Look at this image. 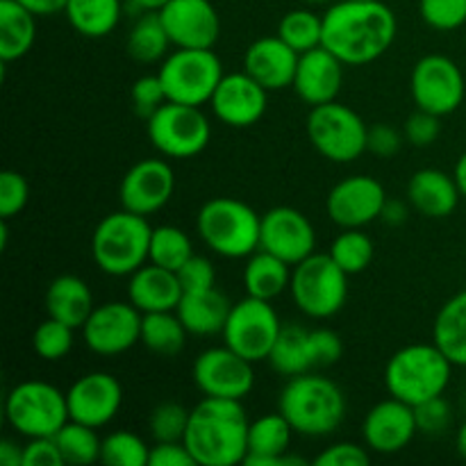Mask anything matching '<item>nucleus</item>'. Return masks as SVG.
<instances>
[{
    "label": "nucleus",
    "mask_w": 466,
    "mask_h": 466,
    "mask_svg": "<svg viewBox=\"0 0 466 466\" xmlns=\"http://www.w3.org/2000/svg\"><path fill=\"white\" fill-rule=\"evenodd\" d=\"M55 441H57L64 464L86 466L100 462V444H103V440L96 435V428L68 419L66 426L55 435Z\"/></svg>",
    "instance_id": "nucleus-37"
},
{
    "label": "nucleus",
    "mask_w": 466,
    "mask_h": 466,
    "mask_svg": "<svg viewBox=\"0 0 466 466\" xmlns=\"http://www.w3.org/2000/svg\"><path fill=\"white\" fill-rule=\"evenodd\" d=\"M121 0H68L64 7L68 25L86 39H103L121 21Z\"/></svg>",
    "instance_id": "nucleus-34"
},
{
    "label": "nucleus",
    "mask_w": 466,
    "mask_h": 466,
    "mask_svg": "<svg viewBox=\"0 0 466 466\" xmlns=\"http://www.w3.org/2000/svg\"><path fill=\"white\" fill-rule=\"evenodd\" d=\"M419 14L432 30H458L466 23V0H419Z\"/></svg>",
    "instance_id": "nucleus-44"
},
{
    "label": "nucleus",
    "mask_w": 466,
    "mask_h": 466,
    "mask_svg": "<svg viewBox=\"0 0 466 466\" xmlns=\"http://www.w3.org/2000/svg\"><path fill=\"white\" fill-rule=\"evenodd\" d=\"M328 255L344 268L349 276H358L371 264L373 259V241L362 228H344L339 235L332 239Z\"/></svg>",
    "instance_id": "nucleus-40"
},
{
    "label": "nucleus",
    "mask_w": 466,
    "mask_h": 466,
    "mask_svg": "<svg viewBox=\"0 0 466 466\" xmlns=\"http://www.w3.org/2000/svg\"><path fill=\"white\" fill-rule=\"evenodd\" d=\"M291 299L309 319H330L349 299V273L328 253H312L291 268Z\"/></svg>",
    "instance_id": "nucleus-8"
},
{
    "label": "nucleus",
    "mask_w": 466,
    "mask_h": 466,
    "mask_svg": "<svg viewBox=\"0 0 466 466\" xmlns=\"http://www.w3.org/2000/svg\"><path fill=\"white\" fill-rule=\"evenodd\" d=\"M296 431L287 421L285 414L278 412L262 414L248 426V455L246 466H291L305 464L303 458L287 455Z\"/></svg>",
    "instance_id": "nucleus-25"
},
{
    "label": "nucleus",
    "mask_w": 466,
    "mask_h": 466,
    "mask_svg": "<svg viewBox=\"0 0 466 466\" xmlns=\"http://www.w3.org/2000/svg\"><path fill=\"white\" fill-rule=\"evenodd\" d=\"M146 132L155 150L171 159L196 157L212 139V126L203 109L171 100L146 118Z\"/></svg>",
    "instance_id": "nucleus-11"
},
{
    "label": "nucleus",
    "mask_w": 466,
    "mask_h": 466,
    "mask_svg": "<svg viewBox=\"0 0 466 466\" xmlns=\"http://www.w3.org/2000/svg\"><path fill=\"white\" fill-rule=\"evenodd\" d=\"M344 66L346 64L337 55L319 46L300 55L291 86L296 96L309 107L326 105L339 96L341 85H344Z\"/></svg>",
    "instance_id": "nucleus-23"
},
{
    "label": "nucleus",
    "mask_w": 466,
    "mask_h": 466,
    "mask_svg": "<svg viewBox=\"0 0 466 466\" xmlns=\"http://www.w3.org/2000/svg\"><path fill=\"white\" fill-rule=\"evenodd\" d=\"M150 446L130 431H116L103 437L100 462L107 466H148Z\"/></svg>",
    "instance_id": "nucleus-41"
},
{
    "label": "nucleus",
    "mask_w": 466,
    "mask_h": 466,
    "mask_svg": "<svg viewBox=\"0 0 466 466\" xmlns=\"http://www.w3.org/2000/svg\"><path fill=\"white\" fill-rule=\"evenodd\" d=\"M291 268L287 262H282L276 255L258 248L248 258L244 268V287L246 294L255 299L271 300L278 299L285 289H289Z\"/></svg>",
    "instance_id": "nucleus-33"
},
{
    "label": "nucleus",
    "mask_w": 466,
    "mask_h": 466,
    "mask_svg": "<svg viewBox=\"0 0 466 466\" xmlns=\"http://www.w3.org/2000/svg\"><path fill=\"white\" fill-rule=\"evenodd\" d=\"M18 3L25 5L36 16H53V14L64 12L68 0H18Z\"/></svg>",
    "instance_id": "nucleus-55"
},
{
    "label": "nucleus",
    "mask_w": 466,
    "mask_h": 466,
    "mask_svg": "<svg viewBox=\"0 0 466 466\" xmlns=\"http://www.w3.org/2000/svg\"><path fill=\"white\" fill-rule=\"evenodd\" d=\"M364 446L355 441H337L314 458V466H369L371 455Z\"/></svg>",
    "instance_id": "nucleus-50"
},
{
    "label": "nucleus",
    "mask_w": 466,
    "mask_h": 466,
    "mask_svg": "<svg viewBox=\"0 0 466 466\" xmlns=\"http://www.w3.org/2000/svg\"><path fill=\"white\" fill-rule=\"evenodd\" d=\"M248 426L241 400L203 396L191 408L185 444L194 455L196 466L244 464L248 455Z\"/></svg>",
    "instance_id": "nucleus-2"
},
{
    "label": "nucleus",
    "mask_w": 466,
    "mask_h": 466,
    "mask_svg": "<svg viewBox=\"0 0 466 466\" xmlns=\"http://www.w3.org/2000/svg\"><path fill=\"white\" fill-rule=\"evenodd\" d=\"M185 323L180 321L177 312H150L144 314L141 321V344L155 355L173 358L180 353L187 344Z\"/></svg>",
    "instance_id": "nucleus-36"
},
{
    "label": "nucleus",
    "mask_w": 466,
    "mask_h": 466,
    "mask_svg": "<svg viewBox=\"0 0 466 466\" xmlns=\"http://www.w3.org/2000/svg\"><path fill=\"white\" fill-rule=\"evenodd\" d=\"M432 341L455 367L466 369V289L451 296L432 323Z\"/></svg>",
    "instance_id": "nucleus-31"
},
{
    "label": "nucleus",
    "mask_w": 466,
    "mask_h": 466,
    "mask_svg": "<svg viewBox=\"0 0 466 466\" xmlns=\"http://www.w3.org/2000/svg\"><path fill=\"white\" fill-rule=\"evenodd\" d=\"M130 96H132V105H135L137 114H139L144 121L150 116V114L157 112V109L168 100L167 91H164V85H162V80H159L157 73H153V76L137 77L135 85H132Z\"/></svg>",
    "instance_id": "nucleus-47"
},
{
    "label": "nucleus",
    "mask_w": 466,
    "mask_h": 466,
    "mask_svg": "<svg viewBox=\"0 0 466 466\" xmlns=\"http://www.w3.org/2000/svg\"><path fill=\"white\" fill-rule=\"evenodd\" d=\"M405 135H400L396 127L387 126V123H376L369 127V141H367V153H373L380 159H390L403 148Z\"/></svg>",
    "instance_id": "nucleus-51"
},
{
    "label": "nucleus",
    "mask_w": 466,
    "mask_h": 466,
    "mask_svg": "<svg viewBox=\"0 0 466 466\" xmlns=\"http://www.w3.org/2000/svg\"><path fill=\"white\" fill-rule=\"evenodd\" d=\"M408 214H410L408 205L400 203V200L387 198L385 208H382L380 218L387 223V226H400V223L408 221Z\"/></svg>",
    "instance_id": "nucleus-56"
},
{
    "label": "nucleus",
    "mask_w": 466,
    "mask_h": 466,
    "mask_svg": "<svg viewBox=\"0 0 466 466\" xmlns=\"http://www.w3.org/2000/svg\"><path fill=\"white\" fill-rule=\"evenodd\" d=\"M278 410L287 417L296 435L328 437L346 417V394L335 380L317 373L287 378Z\"/></svg>",
    "instance_id": "nucleus-3"
},
{
    "label": "nucleus",
    "mask_w": 466,
    "mask_h": 466,
    "mask_svg": "<svg viewBox=\"0 0 466 466\" xmlns=\"http://www.w3.org/2000/svg\"><path fill=\"white\" fill-rule=\"evenodd\" d=\"M387 203L385 187L373 176H349L337 182L326 200L328 217L344 228H364L380 218Z\"/></svg>",
    "instance_id": "nucleus-18"
},
{
    "label": "nucleus",
    "mask_w": 466,
    "mask_h": 466,
    "mask_svg": "<svg viewBox=\"0 0 466 466\" xmlns=\"http://www.w3.org/2000/svg\"><path fill=\"white\" fill-rule=\"evenodd\" d=\"M27 198H30V185L25 176L18 171H3L0 173V218L18 217L25 209Z\"/></svg>",
    "instance_id": "nucleus-45"
},
{
    "label": "nucleus",
    "mask_w": 466,
    "mask_h": 466,
    "mask_svg": "<svg viewBox=\"0 0 466 466\" xmlns=\"http://www.w3.org/2000/svg\"><path fill=\"white\" fill-rule=\"evenodd\" d=\"M23 466H66L55 437H35L23 446Z\"/></svg>",
    "instance_id": "nucleus-53"
},
{
    "label": "nucleus",
    "mask_w": 466,
    "mask_h": 466,
    "mask_svg": "<svg viewBox=\"0 0 466 466\" xmlns=\"http://www.w3.org/2000/svg\"><path fill=\"white\" fill-rule=\"evenodd\" d=\"M73 344H76V328L68 323L57 321V319L48 317L36 326L35 335H32V349L46 362H59L71 353Z\"/></svg>",
    "instance_id": "nucleus-42"
},
{
    "label": "nucleus",
    "mask_w": 466,
    "mask_h": 466,
    "mask_svg": "<svg viewBox=\"0 0 466 466\" xmlns=\"http://www.w3.org/2000/svg\"><path fill=\"white\" fill-rule=\"evenodd\" d=\"M405 141L417 148H426V146H432L441 135V116L437 114L426 112V109H417L408 116L403 127Z\"/></svg>",
    "instance_id": "nucleus-48"
},
{
    "label": "nucleus",
    "mask_w": 466,
    "mask_h": 466,
    "mask_svg": "<svg viewBox=\"0 0 466 466\" xmlns=\"http://www.w3.org/2000/svg\"><path fill=\"white\" fill-rule=\"evenodd\" d=\"M414 417H417L419 432L428 437L444 435L453 421V412H451V405L444 396H435V399L414 405Z\"/></svg>",
    "instance_id": "nucleus-46"
},
{
    "label": "nucleus",
    "mask_w": 466,
    "mask_h": 466,
    "mask_svg": "<svg viewBox=\"0 0 466 466\" xmlns=\"http://www.w3.org/2000/svg\"><path fill=\"white\" fill-rule=\"evenodd\" d=\"M455 449H458L460 458L466 460V421L460 426L458 437H455Z\"/></svg>",
    "instance_id": "nucleus-60"
},
{
    "label": "nucleus",
    "mask_w": 466,
    "mask_h": 466,
    "mask_svg": "<svg viewBox=\"0 0 466 466\" xmlns=\"http://www.w3.org/2000/svg\"><path fill=\"white\" fill-rule=\"evenodd\" d=\"M312 350L317 367H332L344 355V341L330 328H317L312 330Z\"/></svg>",
    "instance_id": "nucleus-52"
},
{
    "label": "nucleus",
    "mask_w": 466,
    "mask_h": 466,
    "mask_svg": "<svg viewBox=\"0 0 466 466\" xmlns=\"http://www.w3.org/2000/svg\"><path fill=\"white\" fill-rule=\"evenodd\" d=\"M189 417L191 410H187L185 405L173 403V400L159 403L148 419L150 437L155 441H185Z\"/></svg>",
    "instance_id": "nucleus-43"
},
{
    "label": "nucleus",
    "mask_w": 466,
    "mask_h": 466,
    "mask_svg": "<svg viewBox=\"0 0 466 466\" xmlns=\"http://www.w3.org/2000/svg\"><path fill=\"white\" fill-rule=\"evenodd\" d=\"M130 3L141 12H159L168 0H130Z\"/></svg>",
    "instance_id": "nucleus-59"
},
{
    "label": "nucleus",
    "mask_w": 466,
    "mask_h": 466,
    "mask_svg": "<svg viewBox=\"0 0 466 466\" xmlns=\"http://www.w3.org/2000/svg\"><path fill=\"white\" fill-rule=\"evenodd\" d=\"M399 21L382 0H341L323 14V48L346 66H364L391 48Z\"/></svg>",
    "instance_id": "nucleus-1"
},
{
    "label": "nucleus",
    "mask_w": 466,
    "mask_h": 466,
    "mask_svg": "<svg viewBox=\"0 0 466 466\" xmlns=\"http://www.w3.org/2000/svg\"><path fill=\"white\" fill-rule=\"evenodd\" d=\"M148 217L127 212H112L96 226L91 235V258L96 267L112 278H130L148 262L150 253Z\"/></svg>",
    "instance_id": "nucleus-5"
},
{
    "label": "nucleus",
    "mask_w": 466,
    "mask_h": 466,
    "mask_svg": "<svg viewBox=\"0 0 466 466\" xmlns=\"http://www.w3.org/2000/svg\"><path fill=\"white\" fill-rule=\"evenodd\" d=\"M36 14L18 0H0V59L3 64L25 57L36 41Z\"/></svg>",
    "instance_id": "nucleus-30"
},
{
    "label": "nucleus",
    "mask_w": 466,
    "mask_h": 466,
    "mask_svg": "<svg viewBox=\"0 0 466 466\" xmlns=\"http://www.w3.org/2000/svg\"><path fill=\"white\" fill-rule=\"evenodd\" d=\"M196 230L203 244L218 258H250L259 248L262 217H258L244 200L218 196L198 209Z\"/></svg>",
    "instance_id": "nucleus-6"
},
{
    "label": "nucleus",
    "mask_w": 466,
    "mask_h": 466,
    "mask_svg": "<svg viewBox=\"0 0 466 466\" xmlns=\"http://www.w3.org/2000/svg\"><path fill=\"white\" fill-rule=\"evenodd\" d=\"M267 362L271 364L273 371L285 378L312 371L317 367L312 350V330L303 326H282L280 337H278Z\"/></svg>",
    "instance_id": "nucleus-32"
},
{
    "label": "nucleus",
    "mask_w": 466,
    "mask_h": 466,
    "mask_svg": "<svg viewBox=\"0 0 466 466\" xmlns=\"http://www.w3.org/2000/svg\"><path fill=\"white\" fill-rule=\"evenodd\" d=\"M259 248L280 258L289 267H296L317 253V230L300 209L280 205L262 217Z\"/></svg>",
    "instance_id": "nucleus-17"
},
{
    "label": "nucleus",
    "mask_w": 466,
    "mask_h": 466,
    "mask_svg": "<svg viewBox=\"0 0 466 466\" xmlns=\"http://www.w3.org/2000/svg\"><path fill=\"white\" fill-rule=\"evenodd\" d=\"M66 391L44 380H25L5 399V421L25 440L55 437L68 421Z\"/></svg>",
    "instance_id": "nucleus-7"
},
{
    "label": "nucleus",
    "mask_w": 466,
    "mask_h": 466,
    "mask_svg": "<svg viewBox=\"0 0 466 466\" xmlns=\"http://www.w3.org/2000/svg\"><path fill=\"white\" fill-rule=\"evenodd\" d=\"M410 94L417 109L449 116L464 103L466 82L458 64L446 55H426L410 73Z\"/></svg>",
    "instance_id": "nucleus-13"
},
{
    "label": "nucleus",
    "mask_w": 466,
    "mask_h": 466,
    "mask_svg": "<svg viewBox=\"0 0 466 466\" xmlns=\"http://www.w3.org/2000/svg\"><path fill=\"white\" fill-rule=\"evenodd\" d=\"M453 177H455V182H458L460 194H462V198H466V150H464L462 155H460L458 162H455Z\"/></svg>",
    "instance_id": "nucleus-58"
},
{
    "label": "nucleus",
    "mask_w": 466,
    "mask_h": 466,
    "mask_svg": "<svg viewBox=\"0 0 466 466\" xmlns=\"http://www.w3.org/2000/svg\"><path fill=\"white\" fill-rule=\"evenodd\" d=\"M232 303L217 287L200 291H185L176 312L187 332L196 337H212L223 332Z\"/></svg>",
    "instance_id": "nucleus-28"
},
{
    "label": "nucleus",
    "mask_w": 466,
    "mask_h": 466,
    "mask_svg": "<svg viewBox=\"0 0 466 466\" xmlns=\"http://www.w3.org/2000/svg\"><path fill=\"white\" fill-rule=\"evenodd\" d=\"M282 323L271 300L246 294L244 300L232 303L230 317L223 328V344L250 362H264L271 355Z\"/></svg>",
    "instance_id": "nucleus-12"
},
{
    "label": "nucleus",
    "mask_w": 466,
    "mask_h": 466,
    "mask_svg": "<svg viewBox=\"0 0 466 466\" xmlns=\"http://www.w3.org/2000/svg\"><path fill=\"white\" fill-rule=\"evenodd\" d=\"M278 36L299 55L323 46V16L309 9H291L278 23Z\"/></svg>",
    "instance_id": "nucleus-38"
},
{
    "label": "nucleus",
    "mask_w": 466,
    "mask_h": 466,
    "mask_svg": "<svg viewBox=\"0 0 466 466\" xmlns=\"http://www.w3.org/2000/svg\"><path fill=\"white\" fill-rule=\"evenodd\" d=\"M157 76L171 103L203 107L226 73L214 48H176L162 59Z\"/></svg>",
    "instance_id": "nucleus-9"
},
{
    "label": "nucleus",
    "mask_w": 466,
    "mask_h": 466,
    "mask_svg": "<svg viewBox=\"0 0 466 466\" xmlns=\"http://www.w3.org/2000/svg\"><path fill=\"white\" fill-rule=\"evenodd\" d=\"M141 321L144 314L130 300H109L96 305L85 326L80 328L82 341L100 358H116L141 344Z\"/></svg>",
    "instance_id": "nucleus-14"
},
{
    "label": "nucleus",
    "mask_w": 466,
    "mask_h": 466,
    "mask_svg": "<svg viewBox=\"0 0 466 466\" xmlns=\"http://www.w3.org/2000/svg\"><path fill=\"white\" fill-rule=\"evenodd\" d=\"M148 466H196V460L185 441H155Z\"/></svg>",
    "instance_id": "nucleus-54"
},
{
    "label": "nucleus",
    "mask_w": 466,
    "mask_h": 466,
    "mask_svg": "<svg viewBox=\"0 0 466 466\" xmlns=\"http://www.w3.org/2000/svg\"><path fill=\"white\" fill-rule=\"evenodd\" d=\"M303 3H308V5H326V3H330V0H303Z\"/></svg>",
    "instance_id": "nucleus-61"
},
{
    "label": "nucleus",
    "mask_w": 466,
    "mask_h": 466,
    "mask_svg": "<svg viewBox=\"0 0 466 466\" xmlns=\"http://www.w3.org/2000/svg\"><path fill=\"white\" fill-rule=\"evenodd\" d=\"M159 18L176 48H214L221 36V18L212 0H168Z\"/></svg>",
    "instance_id": "nucleus-20"
},
{
    "label": "nucleus",
    "mask_w": 466,
    "mask_h": 466,
    "mask_svg": "<svg viewBox=\"0 0 466 466\" xmlns=\"http://www.w3.org/2000/svg\"><path fill=\"white\" fill-rule=\"evenodd\" d=\"M191 378L198 391L209 399L244 400L255 387L253 362L230 346H214L194 360Z\"/></svg>",
    "instance_id": "nucleus-15"
},
{
    "label": "nucleus",
    "mask_w": 466,
    "mask_h": 466,
    "mask_svg": "<svg viewBox=\"0 0 466 466\" xmlns=\"http://www.w3.org/2000/svg\"><path fill=\"white\" fill-rule=\"evenodd\" d=\"M182 294L185 289L177 273L153 262H146L144 267L137 268L127 280V300L141 314L176 312Z\"/></svg>",
    "instance_id": "nucleus-26"
},
{
    "label": "nucleus",
    "mask_w": 466,
    "mask_h": 466,
    "mask_svg": "<svg viewBox=\"0 0 466 466\" xmlns=\"http://www.w3.org/2000/svg\"><path fill=\"white\" fill-rule=\"evenodd\" d=\"M44 303L48 317L68 323L76 330L85 326V321L96 308L89 285L82 278L71 276V273L55 278L50 282L48 289H46Z\"/></svg>",
    "instance_id": "nucleus-29"
},
{
    "label": "nucleus",
    "mask_w": 466,
    "mask_h": 466,
    "mask_svg": "<svg viewBox=\"0 0 466 466\" xmlns=\"http://www.w3.org/2000/svg\"><path fill=\"white\" fill-rule=\"evenodd\" d=\"M308 137L319 155L335 164H349L367 153L369 126L349 105L330 100L309 107Z\"/></svg>",
    "instance_id": "nucleus-10"
},
{
    "label": "nucleus",
    "mask_w": 466,
    "mask_h": 466,
    "mask_svg": "<svg viewBox=\"0 0 466 466\" xmlns=\"http://www.w3.org/2000/svg\"><path fill=\"white\" fill-rule=\"evenodd\" d=\"M299 57L291 46L280 36H262L255 39L244 53V71L268 91H282L294 85Z\"/></svg>",
    "instance_id": "nucleus-24"
},
{
    "label": "nucleus",
    "mask_w": 466,
    "mask_h": 466,
    "mask_svg": "<svg viewBox=\"0 0 466 466\" xmlns=\"http://www.w3.org/2000/svg\"><path fill=\"white\" fill-rule=\"evenodd\" d=\"M127 55L139 64L162 62L171 48V39L164 27L159 12H144L135 21L127 35Z\"/></svg>",
    "instance_id": "nucleus-35"
},
{
    "label": "nucleus",
    "mask_w": 466,
    "mask_h": 466,
    "mask_svg": "<svg viewBox=\"0 0 466 466\" xmlns=\"http://www.w3.org/2000/svg\"><path fill=\"white\" fill-rule=\"evenodd\" d=\"M419 435L412 405L390 396L373 405L362 421V440L369 451L380 455L400 453Z\"/></svg>",
    "instance_id": "nucleus-22"
},
{
    "label": "nucleus",
    "mask_w": 466,
    "mask_h": 466,
    "mask_svg": "<svg viewBox=\"0 0 466 466\" xmlns=\"http://www.w3.org/2000/svg\"><path fill=\"white\" fill-rule=\"evenodd\" d=\"M191 255H194V244H191L189 235H187L185 230H180L177 226L153 228L148 262L177 273V268H180Z\"/></svg>",
    "instance_id": "nucleus-39"
},
{
    "label": "nucleus",
    "mask_w": 466,
    "mask_h": 466,
    "mask_svg": "<svg viewBox=\"0 0 466 466\" xmlns=\"http://www.w3.org/2000/svg\"><path fill=\"white\" fill-rule=\"evenodd\" d=\"M0 464L3 466H23V446L16 441L3 440L0 441Z\"/></svg>",
    "instance_id": "nucleus-57"
},
{
    "label": "nucleus",
    "mask_w": 466,
    "mask_h": 466,
    "mask_svg": "<svg viewBox=\"0 0 466 466\" xmlns=\"http://www.w3.org/2000/svg\"><path fill=\"white\" fill-rule=\"evenodd\" d=\"M460 187L453 176L440 168H419L408 182V203L428 218H446L458 209Z\"/></svg>",
    "instance_id": "nucleus-27"
},
{
    "label": "nucleus",
    "mask_w": 466,
    "mask_h": 466,
    "mask_svg": "<svg viewBox=\"0 0 466 466\" xmlns=\"http://www.w3.org/2000/svg\"><path fill=\"white\" fill-rule=\"evenodd\" d=\"M176 191V173L167 159L146 157L132 164L118 185V200L127 212L153 217L168 205Z\"/></svg>",
    "instance_id": "nucleus-16"
},
{
    "label": "nucleus",
    "mask_w": 466,
    "mask_h": 466,
    "mask_svg": "<svg viewBox=\"0 0 466 466\" xmlns=\"http://www.w3.org/2000/svg\"><path fill=\"white\" fill-rule=\"evenodd\" d=\"M71 421L91 428H103L114 421L123 405V387L112 373L91 371L77 378L66 391Z\"/></svg>",
    "instance_id": "nucleus-19"
},
{
    "label": "nucleus",
    "mask_w": 466,
    "mask_h": 466,
    "mask_svg": "<svg viewBox=\"0 0 466 466\" xmlns=\"http://www.w3.org/2000/svg\"><path fill=\"white\" fill-rule=\"evenodd\" d=\"M453 367L444 350L432 344H410L396 350L385 367V387L390 396L408 405H419L444 396Z\"/></svg>",
    "instance_id": "nucleus-4"
},
{
    "label": "nucleus",
    "mask_w": 466,
    "mask_h": 466,
    "mask_svg": "<svg viewBox=\"0 0 466 466\" xmlns=\"http://www.w3.org/2000/svg\"><path fill=\"white\" fill-rule=\"evenodd\" d=\"M177 278H180V285L185 291H200L217 287V268H214L212 259L196 253L177 268Z\"/></svg>",
    "instance_id": "nucleus-49"
},
{
    "label": "nucleus",
    "mask_w": 466,
    "mask_h": 466,
    "mask_svg": "<svg viewBox=\"0 0 466 466\" xmlns=\"http://www.w3.org/2000/svg\"><path fill=\"white\" fill-rule=\"evenodd\" d=\"M209 107L223 126L250 127L267 114L268 89L246 71L226 73L209 100Z\"/></svg>",
    "instance_id": "nucleus-21"
}]
</instances>
